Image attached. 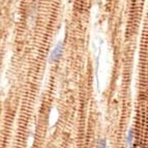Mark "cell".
Wrapping results in <instances>:
<instances>
[{
	"mask_svg": "<svg viewBox=\"0 0 148 148\" xmlns=\"http://www.w3.org/2000/svg\"><path fill=\"white\" fill-rule=\"evenodd\" d=\"M62 54V42H58V44L55 46V48L52 50V52L50 54V61L55 62L59 59V57Z\"/></svg>",
	"mask_w": 148,
	"mask_h": 148,
	"instance_id": "1",
	"label": "cell"
},
{
	"mask_svg": "<svg viewBox=\"0 0 148 148\" xmlns=\"http://www.w3.org/2000/svg\"><path fill=\"white\" fill-rule=\"evenodd\" d=\"M134 130L133 128H130L127 132V135H126V139H125V145L126 147H131L133 145V141H134Z\"/></svg>",
	"mask_w": 148,
	"mask_h": 148,
	"instance_id": "2",
	"label": "cell"
},
{
	"mask_svg": "<svg viewBox=\"0 0 148 148\" xmlns=\"http://www.w3.org/2000/svg\"><path fill=\"white\" fill-rule=\"evenodd\" d=\"M96 148H108L107 146V141L105 139H99L96 143Z\"/></svg>",
	"mask_w": 148,
	"mask_h": 148,
	"instance_id": "3",
	"label": "cell"
}]
</instances>
